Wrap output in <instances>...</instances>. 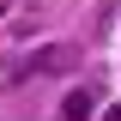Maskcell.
Listing matches in <instances>:
<instances>
[{"label": "cell", "mask_w": 121, "mask_h": 121, "mask_svg": "<svg viewBox=\"0 0 121 121\" xmlns=\"http://www.w3.org/2000/svg\"><path fill=\"white\" fill-rule=\"evenodd\" d=\"M60 115H67V121H91V91H67Z\"/></svg>", "instance_id": "6da1fadb"}, {"label": "cell", "mask_w": 121, "mask_h": 121, "mask_svg": "<svg viewBox=\"0 0 121 121\" xmlns=\"http://www.w3.org/2000/svg\"><path fill=\"white\" fill-rule=\"evenodd\" d=\"M103 121H121V109H109V115H103Z\"/></svg>", "instance_id": "7a4b0ae2"}]
</instances>
